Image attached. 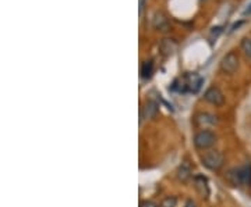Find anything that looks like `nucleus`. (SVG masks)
<instances>
[{
	"mask_svg": "<svg viewBox=\"0 0 251 207\" xmlns=\"http://www.w3.org/2000/svg\"><path fill=\"white\" fill-rule=\"evenodd\" d=\"M201 162L211 171H218L224 166V154L218 150H206L201 154Z\"/></svg>",
	"mask_w": 251,
	"mask_h": 207,
	"instance_id": "f257e3e1",
	"label": "nucleus"
},
{
	"mask_svg": "<svg viewBox=\"0 0 251 207\" xmlns=\"http://www.w3.org/2000/svg\"><path fill=\"white\" fill-rule=\"evenodd\" d=\"M216 142V135L212 131L202 129L198 131L194 135V146L200 150H208L209 147H212Z\"/></svg>",
	"mask_w": 251,
	"mask_h": 207,
	"instance_id": "f03ea898",
	"label": "nucleus"
},
{
	"mask_svg": "<svg viewBox=\"0 0 251 207\" xmlns=\"http://www.w3.org/2000/svg\"><path fill=\"white\" fill-rule=\"evenodd\" d=\"M239 56L234 53V52H229V53L224 56V59L221 60V70L225 72V74H234L239 68Z\"/></svg>",
	"mask_w": 251,
	"mask_h": 207,
	"instance_id": "7ed1b4c3",
	"label": "nucleus"
},
{
	"mask_svg": "<svg viewBox=\"0 0 251 207\" xmlns=\"http://www.w3.org/2000/svg\"><path fill=\"white\" fill-rule=\"evenodd\" d=\"M202 78L197 75V74H187L186 77H184V80L181 82V88L180 90H190V92H193V93H197L198 90L201 89V85H202Z\"/></svg>",
	"mask_w": 251,
	"mask_h": 207,
	"instance_id": "20e7f679",
	"label": "nucleus"
},
{
	"mask_svg": "<svg viewBox=\"0 0 251 207\" xmlns=\"http://www.w3.org/2000/svg\"><path fill=\"white\" fill-rule=\"evenodd\" d=\"M194 124L201 129H208L218 124V117L211 113H200L194 118Z\"/></svg>",
	"mask_w": 251,
	"mask_h": 207,
	"instance_id": "39448f33",
	"label": "nucleus"
},
{
	"mask_svg": "<svg viewBox=\"0 0 251 207\" xmlns=\"http://www.w3.org/2000/svg\"><path fill=\"white\" fill-rule=\"evenodd\" d=\"M204 99L208 103L214 104V106H222L225 103L224 93H222V90L219 89V88H216V86H211V88L206 89V92L204 93Z\"/></svg>",
	"mask_w": 251,
	"mask_h": 207,
	"instance_id": "423d86ee",
	"label": "nucleus"
},
{
	"mask_svg": "<svg viewBox=\"0 0 251 207\" xmlns=\"http://www.w3.org/2000/svg\"><path fill=\"white\" fill-rule=\"evenodd\" d=\"M152 25L156 31L166 32V31H169V28H171V21H169V18H168V16H166L165 13L158 11V13H155V16H153Z\"/></svg>",
	"mask_w": 251,
	"mask_h": 207,
	"instance_id": "0eeeda50",
	"label": "nucleus"
},
{
	"mask_svg": "<svg viewBox=\"0 0 251 207\" xmlns=\"http://www.w3.org/2000/svg\"><path fill=\"white\" fill-rule=\"evenodd\" d=\"M194 188L197 189V192L202 196V198H208L209 196V186H208V180L206 177L198 174L194 177Z\"/></svg>",
	"mask_w": 251,
	"mask_h": 207,
	"instance_id": "6e6552de",
	"label": "nucleus"
},
{
	"mask_svg": "<svg viewBox=\"0 0 251 207\" xmlns=\"http://www.w3.org/2000/svg\"><path fill=\"white\" fill-rule=\"evenodd\" d=\"M159 111V107H158V103L153 102V100H150L145 103V106L141 110V118L143 120H152V118L156 117Z\"/></svg>",
	"mask_w": 251,
	"mask_h": 207,
	"instance_id": "1a4fd4ad",
	"label": "nucleus"
},
{
	"mask_svg": "<svg viewBox=\"0 0 251 207\" xmlns=\"http://www.w3.org/2000/svg\"><path fill=\"white\" fill-rule=\"evenodd\" d=\"M176 49H177V42L175 39H172V38H165L161 42V45H159V50L165 57L172 56L176 52Z\"/></svg>",
	"mask_w": 251,
	"mask_h": 207,
	"instance_id": "9d476101",
	"label": "nucleus"
},
{
	"mask_svg": "<svg viewBox=\"0 0 251 207\" xmlns=\"http://www.w3.org/2000/svg\"><path fill=\"white\" fill-rule=\"evenodd\" d=\"M225 178H226V181H227L230 185H233V186H240V185H243V178H242V171H240V167H239V168H237V167L230 168L229 171L226 172Z\"/></svg>",
	"mask_w": 251,
	"mask_h": 207,
	"instance_id": "9b49d317",
	"label": "nucleus"
},
{
	"mask_svg": "<svg viewBox=\"0 0 251 207\" xmlns=\"http://www.w3.org/2000/svg\"><path fill=\"white\" fill-rule=\"evenodd\" d=\"M191 177H193V170H191L190 163H181L179 166V168H177V178H179V181H181V182H187Z\"/></svg>",
	"mask_w": 251,
	"mask_h": 207,
	"instance_id": "f8f14e48",
	"label": "nucleus"
},
{
	"mask_svg": "<svg viewBox=\"0 0 251 207\" xmlns=\"http://www.w3.org/2000/svg\"><path fill=\"white\" fill-rule=\"evenodd\" d=\"M153 72V62L152 60H147L144 62L143 65H141V77L144 80H150L152 77Z\"/></svg>",
	"mask_w": 251,
	"mask_h": 207,
	"instance_id": "ddd939ff",
	"label": "nucleus"
},
{
	"mask_svg": "<svg viewBox=\"0 0 251 207\" xmlns=\"http://www.w3.org/2000/svg\"><path fill=\"white\" fill-rule=\"evenodd\" d=\"M243 178V185H251V164L240 167Z\"/></svg>",
	"mask_w": 251,
	"mask_h": 207,
	"instance_id": "4468645a",
	"label": "nucleus"
},
{
	"mask_svg": "<svg viewBox=\"0 0 251 207\" xmlns=\"http://www.w3.org/2000/svg\"><path fill=\"white\" fill-rule=\"evenodd\" d=\"M242 49H243V52H244V54H246L249 59H251V39L250 38H244V39H243Z\"/></svg>",
	"mask_w": 251,
	"mask_h": 207,
	"instance_id": "2eb2a0df",
	"label": "nucleus"
},
{
	"mask_svg": "<svg viewBox=\"0 0 251 207\" xmlns=\"http://www.w3.org/2000/svg\"><path fill=\"white\" fill-rule=\"evenodd\" d=\"M177 205V199L175 196H166L161 202V207H176Z\"/></svg>",
	"mask_w": 251,
	"mask_h": 207,
	"instance_id": "dca6fc26",
	"label": "nucleus"
},
{
	"mask_svg": "<svg viewBox=\"0 0 251 207\" xmlns=\"http://www.w3.org/2000/svg\"><path fill=\"white\" fill-rule=\"evenodd\" d=\"M140 207H158V205H156V203H153V202H151V200H144V202H141Z\"/></svg>",
	"mask_w": 251,
	"mask_h": 207,
	"instance_id": "f3484780",
	"label": "nucleus"
},
{
	"mask_svg": "<svg viewBox=\"0 0 251 207\" xmlns=\"http://www.w3.org/2000/svg\"><path fill=\"white\" fill-rule=\"evenodd\" d=\"M222 32V28L221 27H215V28H212V31H211V36H215V39L218 38V35Z\"/></svg>",
	"mask_w": 251,
	"mask_h": 207,
	"instance_id": "a211bd4d",
	"label": "nucleus"
},
{
	"mask_svg": "<svg viewBox=\"0 0 251 207\" xmlns=\"http://www.w3.org/2000/svg\"><path fill=\"white\" fill-rule=\"evenodd\" d=\"M243 16H244V17H247V16H251V3L249 4V6H247V9L244 10Z\"/></svg>",
	"mask_w": 251,
	"mask_h": 207,
	"instance_id": "6ab92c4d",
	"label": "nucleus"
},
{
	"mask_svg": "<svg viewBox=\"0 0 251 207\" xmlns=\"http://www.w3.org/2000/svg\"><path fill=\"white\" fill-rule=\"evenodd\" d=\"M144 7H145V0H140V13H143Z\"/></svg>",
	"mask_w": 251,
	"mask_h": 207,
	"instance_id": "aec40b11",
	"label": "nucleus"
},
{
	"mask_svg": "<svg viewBox=\"0 0 251 207\" xmlns=\"http://www.w3.org/2000/svg\"><path fill=\"white\" fill-rule=\"evenodd\" d=\"M184 207H197V206H196V203H194L193 200H188L187 203H186V206H184Z\"/></svg>",
	"mask_w": 251,
	"mask_h": 207,
	"instance_id": "412c9836",
	"label": "nucleus"
},
{
	"mask_svg": "<svg viewBox=\"0 0 251 207\" xmlns=\"http://www.w3.org/2000/svg\"><path fill=\"white\" fill-rule=\"evenodd\" d=\"M242 24H243V21H240V22H237V24H234V25H233V27H232V29H230V31H232V32H233L234 29H236V28H239V27H240V25H242Z\"/></svg>",
	"mask_w": 251,
	"mask_h": 207,
	"instance_id": "4be33fe9",
	"label": "nucleus"
}]
</instances>
